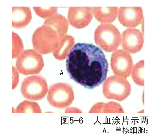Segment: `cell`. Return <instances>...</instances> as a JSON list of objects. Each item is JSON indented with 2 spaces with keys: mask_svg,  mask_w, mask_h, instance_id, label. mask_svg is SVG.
Wrapping results in <instances>:
<instances>
[{
  "mask_svg": "<svg viewBox=\"0 0 149 138\" xmlns=\"http://www.w3.org/2000/svg\"><path fill=\"white\" fill-rule=\"evenodd\" d=\"M71 79L84 87L93 89L106 79L108 63L103 51L94 45L78 43L72 48L66 60Z\"/></svg>",
  "mask_w": 149,
  "mask_h": 138,
  "instance_id": "6da1fadb",
  "label": "cell"
},
{
  "mask_svg": "<svg viewBox=\"0 0 149 138\" xmlns=\"http://www.w3.org/2000/svg\"><path fill=\"white\" fill-rule=\"evenodd\" d=\"M59 15L55 14L48 18L33 34V46L41 54L53 52L59 45L61 32Z\"/></svg>",
  "mask_w": 149,
  "mask_h": 138,
  "instance_id": "7a4b0ae2",
  "label": "cell"
},
{
  "mask_svg": "<svg viewBox=\"0 0 149 138\" xmlns=\"http://www.w3.org/2000/svg\"><path fill=\"white\" fill-rule=\"evenodd\" d=\"M16 66L19 72L25 75L40 73L44 66L43 57L39 52L28 49L22 52L16 60Z\"/></svg>",
  "mask_w": 149,
  "mask_h": 138,
  "instance_id": "3957f363",
  "label": "cell"
},
{
  "mask_svg": "<svg viewBox=\"0 0 149 138\" xmlns=\"http://www.w3.org/2000/svg\"><path fill=\"white\" fill-rule=\"evenodd\" d=\"M48 91L45 78L41 75H32L25 78L22 82L20 91L25 98L38 101L43 98Z\"/></svg>",
  "mask_w": 149,
  "mask_h": 138,
  "instance_id": "277c9868",
  "label": "cell"
},
{
  "mask_svg": "<svg viewBox=\"0 0 149 138\" xmlns=\"http://www.w3.org/2000/svg\"><path fill=\"white\" fill-rule=\"evenodd\" d=\"M144 41L143 34L138 29L128 28L123 33L122 46L129 53L134 54L140 51L143 46Z\"/></svg>",
  "mask_w": 149,
  "mask_h": 138,
  "instance_id": "5b68a950",
  "label": "cell"
},
{
  "mask_svg": "<svg viewBox=\"0 0 149 138\" xmlns=\"http://www.w3.org/2000/svg\"><path fill=\"white\" fill-rule=\"evenodd\" d=\"M68 87L65 84H54L49 87L47 99L52 107L62 108L67 107L68 104Z\"/></svg>",
  "mask_w": 149,
  "mask_h": 138,
  "instance_id": "8992f818",
  "label": "cell"
},
{
  "mask_svg": "<svg viewBox=\"0 0 149 138\" xmlns=\"http://www.w3.org/2000/svg\"><path fill=\"white\" fill-rule=\"evenodd\" d=\"M143 12L141 7H123L119 9L118 19L124 26L136 27L142 22Z\"/></svg>",
  "mask_w": 149,
  "mask_h": 138,
  "instance_id": "52a82bcc",
  "label": "cell"
},
{
  "mask_svg": "<svg viewBox=\"0 0 149 138\" xmlns=\"http://www.w3.org/2000/svg\"><path fill=\"white\" fill-rule=\"evenodd\" d=\"M116 55L117 73L126 78L130 75L133 67L132 56L128 52L122 50L118 51Z\"/></svg>",
  "mask_w": 149,
  "mask_h": 138,
  "instance_id": "ba28073f",
  "label": "cell"
},
{
  "mask_svg": "<svg viewBox=\"0 0 149 138\" xmlns=\"http://www.w3.org/2000/svg\"><path fill=\"white\" fill-rule=\"evenodd\" d=\"M32 17L30 9L28 7H12V26L22 28L27 25Z\"/></svg>",
  "mask_w": 149,
  "mask_h": 138,
  "instance_id": "9c48e42d",
  "label": "cell"
},
{
  "mask_svg": "<svg viewBox=\"0 0 149 138\" xmlns=\"http://www.w3.org/2000/svg\"><path fill=\"white\" fill-rule=\"evenodd\" d=\"M144 60L140 61L133 67L131 74L133 81L139 86H144Z\"/></svg>",
  "mask_w": 149,
  "mask_h": 138,
  "instance_id": "30bf717a",
  "label": "cell"
},
{
  "mask_svg": "<svg viewBox=\"0 0 149 138\" xmlns=\"http://www.w3.org/2000/svg\"><path fill=\"white\" fill-rule=\"evenodd\" d=\"M15 113H41L42 110L37 102L24 100L21 102L15 109Z\"/></svg>",
  "mask_w": 149,
  "mask_h": 138,
  "instance_id": "8fae6325",
  "label": "cell"
},
{
  "mask_svg": "<svg viewBox=\"0 0 149 138\" xmlns=\"http://www.w3.org/2000/svg\"><path fill=\"white\" fill-rule=\"evenodd\" d=\"M33 8L37 15L43 18L51 17L55 14L56 10L55 7H34Z\"/></svg>",
  "mask_w": 149,
  "mask_h": 138,
  "instance_id": "7c38bea8",
  "label": "cell"
},
{
  "mask_svg": "<svg viewBox=\"0 0 149 138\" xmlns=\"http://www.w3.org/2000/svg\"><path fill=\"white\" fill-rule=\"evenodd\" d=\"M13 58H15L18 56L22 52L23 46L22 42L19 36L17 34L13 32Z\"/></svg>",
  "mask_w": 149,
  "mask_h": 138,
  "instance_id": "4fadbf2b",
  "label": "cell"
}]
</instances>
